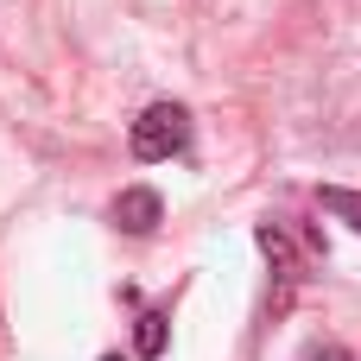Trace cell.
I'll return each mask as SVG.
<instances>
[{
  "label": "cell",
  "mask_w": 361,
  "mask_h": 361,
  "mask_svg": "<svg viewBox=\"0 0 361 361\" xmlns=\"http://www.w3.org/2000/svg\"><path fill=\"white\" fill-rule=\"evenodd\" d=\"M184 146H190V114H184L178 102H152V108L133 121V159L159 165V159L184 152Z\"/></svg>",
  "instance_id": "cell-1"
},
{
  "label": "cell",
  "mask_w": 361,
  "mask_h": 361,
  "mask_svg": "<svg viewBox=\"0 0 361 361\" xmlns=\"http://www.w3.org/2000/svg\"><path fill=\"white\" fill-rule=\"evenodd\" d=\"M159 216H165V203H159V190H146V184H133V190L114 197V222H121L127 235H152Z\"/></svg>",
  "instance_id": "cell-2"
},
{
  "label": "cell",
  "mask_w": 361,
  "mask_h": 361,
  "mask_svg": "<svg viewBox=\"0 0 361 361\" xmlns=\"http://www.w3.org/2000/svg\"><path fill=\"white\" fill-rule=\"evenodd\" d=\"M254 241H260V254L273 260V279H279V298H273V305H292V286H298V247H292V241H286L273 222H267Z\"/></svg>",
  "instance_id": "cell-3"
},
{
  "label": "cell",
  "mask_w": 361,
  "mask_h": 361,
  "mask_svg": "<svg viewBox=\"0 0 361 361\" xmlns=\"http://www.w3.org/2000/svg\"><path fill=\"white\" fill-rule=\"evenodd\" d=\"M165 336H171V330H165V311H146V317L133 324V349H140L146 361L165 355Z\"/></svg>",
  "instance_id": "cell-4"
},
{
  "label": "cell",
  "mask_w": 361,
  "mask_h": 361,
  "mask_svg": "<svg viewBox=\"0 0 361 361\" xmlns=\"http://www.w3.org/2000/svg\"><path fill=\"white\" fill-rule=\"evenodd\" d=\"M317 209L336 216V222H349V228L361 235V197H355V190H317Z\"/></svg>",
  "instance_id": "cell-5"
},
{
  "label": "cell",
  "mask_w": 361,
  "mask_h": 361,
  "mask_svg": "<svg viewBox=\"0 0 361 361\" xmlns=\"http://www.w3.org/2000/svg\"><path fill=\"white\" fill-rule=\"evenodd\" d=\"M311 361H355L349 349H336V343H324V349H311Z\"/></svg>",
  "instance_id": "cell-6"
},
{
  "label": "cell",
  "mask_w": 361,
  "mask_h": 361,
  "mask_svg": "<svg viewBox=\"0 0 361 361\" xmlns=\"http://www.w3.org/2000/svg\"><path fill=\"white\" fill-rule=\"evenodd\" d=\"M102 361H121V355H102Z\"/></svg>",
  "instance_id": "cell-7"
}]
</instances>
